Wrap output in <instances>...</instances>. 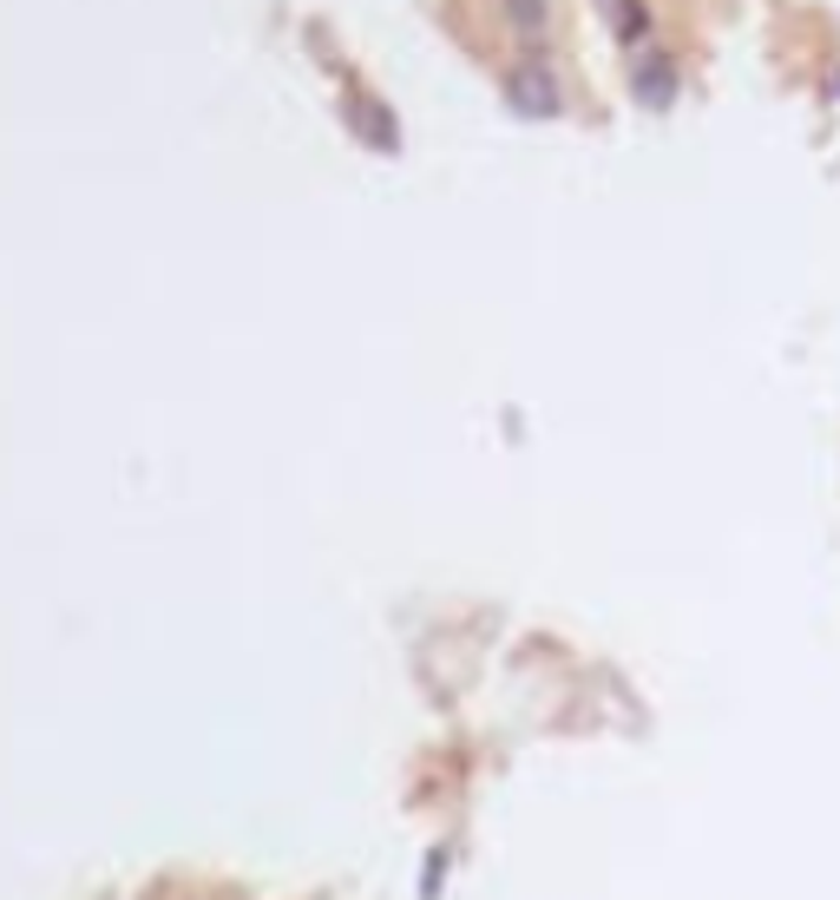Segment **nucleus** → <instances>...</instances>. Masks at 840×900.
<instances>
[{
    "instance_id": "obj_1",
    "label": "nucleus",
    "mask_w": 840,
    "mask_h": 900,
    "mask_svg": "<svg viewBox=\"0 0 840 900\" xmlns=\"http://www.w3.org/2000/svg\"><path fill=\"white\" fill-rule=\"evenodd\" d=\"M506 99L526 112V118H552L559 112V86L539 72V66H526V72H513V86H506Z\"/></svg>"
},
{
    "instance_id": "obj_2",
    "label": "nucleus",
    "mask_w": 840,
    "mask_h": 900,
    "mask_svg": "<svg viewBox=\"0 0 840 900\" xmlns=\"http://www.w3.org/2000/svg\"><path fill=\"white\" fill-rule=\"evenodd\" d=\"M605 13H611V26H618V39H624V46H637V39L651 33V13H644V0H605Z\"/></svg>"
},
{
    "instance_id": "obj_3",
    "label": "nucleus",
    "mask_w": 840,
    "mask_h": 900,
    "mask_svg": "<svg viewBox=\"0 0 840 900\" xmlns=\"http://www.w3.org/2000/svg\"><path fill=\"white\" fill-rule=\"evenodd\" d=\"M637 92H644V105H670V66H644Z\"/></svg>"
},
{
    "instance_id": "obj_4",
    "label": "nucleus",
    "mask_w": 840,
    "mask_h": 900,
    "mask_svg": "<svg viewBox=\"0 0 840 900\" xmlns=\"http://www.w3.org/2000/svg\"><path fill=\"white\" fill-rule=\"evenodd\" d=\"M513 7V26L526 33V39H545V7L539 0H506Z\"/></svg>"
}]
</instances>
